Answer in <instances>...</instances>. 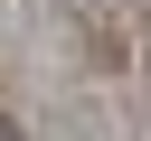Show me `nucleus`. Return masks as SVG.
I'll use <instances>...</instances> for the list:
<instances>
[{
	"instance_id": "obj_1",
	"label": "nucleus",
	"mask_w": 151,
	"mask_h": 141,
	"mask_svg": "<svg viewBox=\"0 0 151 141\" xmlns=\"http://www.w3.org/2000/svg\"><path fill=\"white\" fill-rule=\"evenodd\" d=\"M0 141H19V122H0Z\"/></svg>"
}]
</instances>
